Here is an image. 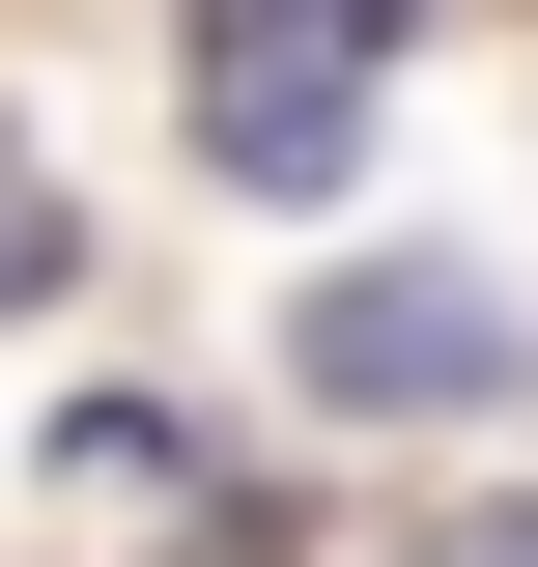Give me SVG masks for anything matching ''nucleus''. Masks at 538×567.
<instances>
[{"instance_id": "nucleus-1", "label": "nucleus", "mask_w": 538, "mask_h": 567, "mask_svg": "<svg viewBox=\"0 0 538 567\" xmlns=\"http://www.w3.org/2000/svg\"><path fill=\"white\" fill-rule=\"evenodd\" d=\"M397 29H425V0H199V171H227V199H340Z\"/></svg>"}, {"instance_id": "nucleus-4", "label": "nucleus", "mask_w": 538, "mask_h": 567, "mask_svg": "<svg viewBox=\"0 0 538 567\" xmlns=\"http://www.w3.org/2000/svg\"><path fill=\"white\" fill-rule=\"evenodd\" d=\"M0 312H58V171L0 142Z\"/></svg>"}, {"instance_id": "nucleus-3", "label": "nucleus", "mask_w": 538, "mask_h": 567, "mask_svg": "<svg viewBox=\"0 0 538 567\" xmlns=\"http://www.w3.org/2000/svg\"><path fill=\"white\" fill-rule=\"evenodd\" d=\"M29 511H58L85 567H199V539H227V454H199V425H142V398H85Z\"/></svg>"}, {"instance_id": "nucleus-5", "label": "nucleus", "mask_w": 538, "mask_h": 567, "mask_svg": "<svg viewBox=\"0 0 538 567\" xmlns=\"http://www.w3.org/2000/svg\"><path fill=\"white\" fill-rule=\"evenodd\" d=\"M397 567H538V511H454V539H397Z\"/></svg>"}, {"instance_id": "nucleus-2", "label": "nucleus", "mask_w": 538, "mask_h": 567, "mask_svg": "<svg viewBox=\"0 0 538 567\" xmlns=\"http://www.w3.org/2000/svg\"><path fill=\"white\" fill-rule=\"evenodd\" d=\"M510 369H538V341L482 312L454 256H340V284H312V398H369V425H482Z\"/></svg>"}]
</instances>
